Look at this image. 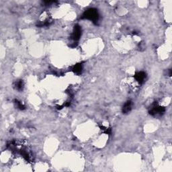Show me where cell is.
I'll use <instances>...</instances> for the list:
<instances>
[{
  "instance_id": "obj_1",
  "label": "cell",
  "mask_w": 172,
  "mask_h": 172,
  "mask_svg": "<svg viewBox=\"0 0 172 172\" xmlns=\"http://www.w3.org/2000/svg\"><path fill=\"white\" fill-rule=\"evenodd\" d=\"M82 18L91 20L93 22H96L98 20V12L95 9H89L83 13Z\"/></svg>"
},
{
  "instance_id": "obj_2",
  "label": "cell",
  "mask_w": 172,
  "mask_h": 172,
  "mask_svg": "<svg viewBox=\"0 0 172 172\" xmlns=\"http://www.w3.org/2000/svg\"><path fill=\"white\" fill-rule=\"evenodd\" d=\"M81 28L79 26H75L74 30H73V34H72V39L74 40H79L80 37H81Z\"/></svg>"
},
{
  "instance_id": "obj_3",
  "label": "cell",
  "mask_w": 172,
  "mask_h": 172,
  "mask_svg": "<svg viewBox=\"0 0 172 172\" xmlns=\"http://www.w3.org/2000/svg\"><path fill=\"white\" fill-rule=\"evenodd\" d=\"M134 77H135L136 80L139 82V83H143L145 80L146 78V74L145 73L141 71V72H139L137 74L134 75Z\"/></svg>"
},
{
  "instance_id": "obj_4",
  "label": "cell",
  "mask_w": 172,
  "mask_h": 172,
  "mask_svg": "<svg viewBox=\"0 0 172 172\" xmlns=\"http://www.w3.org/2000/svg\"><path fill=\"white\" fill-rule=\"evenodd\" d=\"M131 107H132V103H131V101H128L127 102L125 103V104L123 106V112H124V114H126V113L129 112L131 110Z\"/></svg>"
},
{
  "instance_id": "obj_5",
  "label": "cell",
  "mask_w": 172,
  "mask_h": 172,
  "mask_svg": "<svg viewBox=\"0 0 172 172\" xmlns=\"http://www.w3.org/2000/svg\"><path fill=\"white\" fill-rule=\"evenodd\" d=\"M16 89H18V90H22L24 88L23 81H22V80H20L19 81H18L16 84Z\"/></svg>"
},
{
  "instance_id": "obj_6",
  "label": "cell",
  "mask_w": 172,
  "mask_h": 172,
  "mask_svg": "<svg viewBox=\"0 0 172 172\" xmlns=\"http://www.w3.org/2000/svg\"><path fill=\"white\" fill-rule=\"evenodd\" d=\"M81 69H82V67H81V64H75V65L73 67V70L75 73H80V72H81Z\"/></svg>"
},
{
  "instance_id": "obj_7",
  "label": "cell",
  "mask_w": 172,
  "mask_h": 172,
  "mask_svg": "<svg viewBox=\"0 0 172 172\" xmlns=\"http://www.w3.org/2000/svg\"><path fill=\"white\" fill-rule=\"evenodd\" d=\"M16 105H17V107L18 108H20V110H23L24 108V106L22 105V104L20 102L16 101Z\"/></svg>"
}]
</instances>
